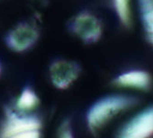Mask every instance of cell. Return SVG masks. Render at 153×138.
<instances>
[{"label": "cell", "instance_id": "7", "mask_svg": "<svg viewBox=\"0 0 153 138\" xmlns=\"http://www.w3.org/2000/svg\"><path fill=\"white\" fill-rule=\"evenodd\" d=\"M40 122L33 116H20L12 112L7 113V120L3 128L1 138H7L10 135L19 133L39 130L40 128Z\"/></svg>", "mask_w": 153, "mask_h": 138}, {"label": "cell", "instance_id": "10", "mask_svg": "<svg viewBox=\"0 0 153 138\" xmlns=\"http://www.w3.org/2000/svg\"><path fill=\"white\" fill-rule=\"evenodd\" d=\"M39 104V98L36 93L30 88H26L22 90L17 100L16 106L19 110L26 112L36 108Z\"/></svg>", "mask_w": 153, "mask_h": 138}, {"label": "cell", "instance_id": "14", "mask_svg": "<svg viewBox=\"0 0 153 138\" xmlns=\"http://www.w3.org/2000/svg\"><path fill=\"white\" fill-rule=\"evenodd\" d=\"M0 73H1V67H0Z\"/></svg>", "mask_w": 153, "mask_h": 138}, {"label": "cell", "instance_id": "4", "mask_svg": "<svg viewBox=\"0 0 153 138\" xmlns=\"http://www.w3.org/2000/svg\"><path fill=\"white\" fill-rule=\"evenodd\" d=\"M39 40V32L29 22L16 25L7 32L5 41L7 46L16 52H23L32 48Z\"/></svg>", "mask_w": 153, "mask_h": 138}, {"label": "cell", "instance_id": "11", "mask_svg": "<svg viewBox=\"0 0 153 138\" xmlns=\"http://www.w3.org/2000/svg\"><path fill=\"white\" fill-rule=\"evenodd\" d=\"M7 138H39V130L27 131V132L10 135Z\"/></svg>", "mask_w": 153, "mask_h": 138}, {"label": "cell", "instance_id": "5", "mask_svg": "<svg viewBox=\"0 0 153 138\" xmlns=\"http://www.w3.org/2000/svg\"><path fill=\"white\" fill-rule=\"evenodd\" d=\"M80 73L79 64L73 61L58 60L53 62L50 67L51 80L52 84L60 89L70 87L78 78Z\"/></svg>", "mask_w": 153, "mask_h": 138}, {"label": "cell", "instance_id": "6", "mask_svg": "<svg viewBox=\"0 0 153 138\" xmlns=\"http://www.w3.org/2000/svg\"><path fill=\"white\" fill-rule=\"evenodd\" d=\"M113 84L121 88L147 91L152 86V77L145 70L134 69L117 76L113 80Z\"/></svg>", "mask_w": 153, "mask_h": 138}, {"label": "cell", "instance_id": "13", "mask_svg": "<svg viewBox=\"0 0 153 138\" xmlns=\"http://www.w3.org/2000/svg\"><path fill=\"white\" fill-rule=\"evenodd\" d=\"M148 39H149V40L150 41V44L153 45V34H152V35H148Z\"/></svg>", "mask_w": 153, "mask_h": 138}, {"label": "cell", "instance_id": "8", "mask_svg": "<svg viewBox=\"0 0 153 138\" xmlns=\"http://www.w3.org/2000/svg\"><path fill=\"white\" fill-rule=\"evenodd\" d=\"M138 11L144 31L148 35L153 34V0H137Z\"/></svg>", "mask_w": 153, "mask_h": 138}, {"label": "cell", "instance_id": "1", "mask_svg": "<svg viewBox=\"0 0 153 138\" xmlns=\"http://www.w3.org/2000/svg\"><path fill=\"white\" fill-rule=\"evenodd\" d=\"M140 103L137 97L128 94L109 95L95 101L89 109L86 122L92 132L104 127L119 114L128 112Z\"/></svg>", "mask_w": 153, "mask_h": 138}, {"label": "cell", "instance_id": "3", "mask_svg": "<svg viewBox=\"0 0 153 138\" xmlns=\"http://www.w3.org/2000/svg\"><path fill=\"white\" fill-rule=\"evenodd\" d=\"M153 137V106H149L132 116L118 130L116 138Z\"/></svg>", "mask_w": 153, "mask_h": 138}, {"label": "cell", "instance_id": "9", "mask_svg": "<svg viewBox=\"0 0 153 138\" xmlns=\"http://www.w3.org/2000/svg\"><path fill=\"white\" fill-rule=\"evenodd\" d=\"M116 15L121 24L129 28L132 24L131 0H112Z\"/></svg>", "mask_w": 153, "mask_h": 138}, {"label": "cell", "instance_id": "2", "mask_svg": "<svg viewBox=\"0 0 153 138\" xmlns=\"http://www.w3.org/2000/svg\"><path fill=\"white\" fill-rule=\"evenodd\" d=\"M69 29L86 44L98 41L103 34L101 20L89 11H82L74 16L70 22Z\"/></svg>", "mask_w": 153, "mask_h": 138}, {"label": "cell", "instance_id": "12", "mask_svg": "<svg viewBox=\"0 0 153 138\" xmlns=\"http://www.w3.org/2000/svg\"><path fill=\"white\" fill-rule=\"evenodd\" d=\"M60 138H74L72 131L67 123L64 124L61 130V137Z\"/></svg>", "mask_w": 153, "mask_h": 138}]
</instances>
